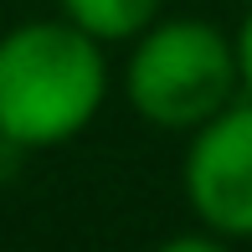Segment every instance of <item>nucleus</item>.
<instances>
[{
	"instance_id": "f257e3e1",
	"label": "nucleus",
	"mask_w": 252,
	"mask_h": 252,
	"mask_svg": "<svg viewBox=\"0 0 252 252\" xmlns=\"http://www.w3.org/2000/svg\"><path fill=\"white\" fill-rule=\"evenodd\" d=\"M108 98L103 41L72 21H26L0 36V139L57 150L98 119Z\"/></svg>"
},
{
	"instance_id": "f03ea898",
	"label": "nucleus",
	"mask_w": 252,
	"mask_h": 252,
	"mask_svg": "<svg viewBox=\"0 0 252 252\" xmlns=\"http://www.w3.org/2000/svg\"><path fill=\"white\" fill-rule=\"evenodd\" d=\"M129 103L155 129H196L211 113H221L242 88L237 47L211 21L175 16L155 21L134 36L129 72H124Z\"/></svg>"
},
{
	"instance_id": "7ed1b4c3",
	"label": "nucleus",
	"mask_w": 252,
	"mask_h": 252,
	"mask_svg": "<svg viewBox=\"0 0 252 252\" xmlns=\"http://www.w3.org/2000/svg\"><path fill=\"white\" fill-rule=\"evenodd\" d=\"M186 206L221 242H252V98L226 103L190 129Z\"/></svg>"
},
{
	"instance_id": "20e7f679",
	"label": "nucleus",
	"mask_w": 252,
	"mask_h": 252,
	"mask_svg": "<svg viewBox=\"0 0 252 252\" xmlns=\"http://www.w3.org/2000/svg\"><path fill=\"white\" fill-rule=\"evenodd\" d=\"M159 5L165 0H62V16L93 41H134L159 21Z\"/></svg>"
},
{
	"instance_id": "39448f33",
	"label": "nucleus",
	"mask_w": 252,
	"mask_h": 252,
	"mask_svg": "<svg viewBox=\"0 0 252 252\" xmlns=\"http://www.w3.org/2000/svg\"><path fill=\"white\" fill-rule=\"evenodd\" d=\"M232 47H237V72H242V93L252 98V10H247V21H242V26H237Z\"/></svg>"
}]
</instances>
